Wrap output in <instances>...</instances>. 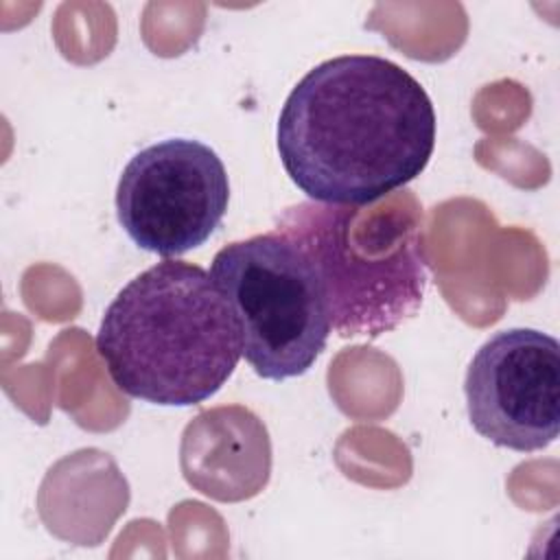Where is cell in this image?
<instances>
[{"label":"cell","mask_w":560,"mask_h":560,"mask_svg":"<svg viewBox=\"0 0 560 560\" xmlns=\"http://www.w3.org/2000/svg\"><path fill=\"white\" fill-rule=\"evenodd\" d=\"M276 147L311 201L363 206L427 168L435 109L402 66L378 55H339L311 68L289 92Z\"/></svg>","instance_id":"6da1fadb"},{"label":"cell","mask_w":560,"mask_h":560,"mask_svg":"<svg viewBox=\"0 0 560 560\" xmlns=\"http://www.w3.org/2000/svg\"><path fill=\"white\" fill-rule=\"evenodd\" d=\"M271 444L265 424L245 407L199 413L182 438V470L190 486L217 501H241L269 479Z\"/></svg>","instance_id":"52a82bcc"},{"label":"cell","mask_w":560,"mask_h":560,"mask_svg":"<svg viewBox=\"0 0 560 560\" xmlns=\"http://www.w3.org/2000/svg\"><path fill=\"white\" fill-rule=\"evenodd\" d=\"M228 171L214 149L168 138L138 151L116 186V217L127 236L164 258L203 245L225 217Z\"/></svg>","instance_id":"5b68a950"},{"label":"cell","mask_w":560,"mask_h":560,"mask_svg":"<svg viewBox=\"0 0 560 560\" xmlns=\"http://www.w3.org/2000/svg\"><path fill=\"white\" fill-rule=\"evenodd\" d=\"M273 230L313 267L339 337L374 339L418 313L429 260L422 203L409 188L363 206L300 201Z\"/></svg>","instance_id":"3957f363"},{"label":"cell","mask_w":560,"mask_h":560,"mask_svg":"<svg viewBox=\"0 0 560 560\" xmlns=\"http://www.w3.org/2000/svg\"><path fill=\"white\" fill-rule=\"evenodd\" d=\"M96 352L131 398L190 407L214 396L241 359V335L212 276L166 258L129 280L107 306Z\"/></svg>","instance_id":"7a4b0ae2"},{"label":"cell","mask_w":560,"mask_h":560,"mask_svg":"<svg viewBox=\"0 0 560 560\" xmlns=\"http://www.w3.org/2000/svg\"><path fill=\"white\" fill-rule=\"evenodd\" d=\"M210 276L234 313L241 357L260 378L313 368L332 324L313 267L287 236L271 230L221 247Z\"/></svg>","instance_id":"277c9868"},{"label":"cell","mask_w":560,"mask_h":560,"mask_svg":"<svg viewBox=\"0 0 560 560\" xmlns=\"http://www.w3.org/2000/svg\"><path fill=\"white\" fill-rule=\"evenodd\" d=\"M472 429L497 446L532 453L560 429V346L536 328L494 332L464 378Z\"/></svg>","instance_id":"8992f818"}]
</instances>
